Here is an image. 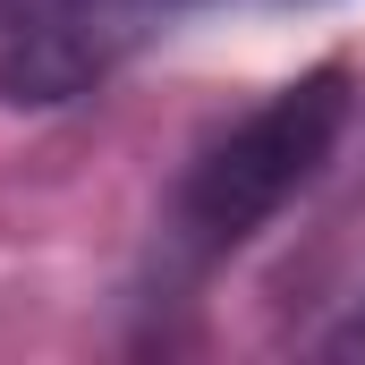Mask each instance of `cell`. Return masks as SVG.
I'll use <instances>...</instances> for the list:
<instances>
[{"label": "cell", "mask_w": 365, "mask_h": 365, "mask_svg": "<svg viewBox=\"0 0 365 365\" xmlns=\"http://www.w3.org/2000/svg\"><path fill=\"white\" fill-rule=\"evenodd\" d=\"M349 119H357V68L323 60V68L272 86L230 128H212L187 153V170L170 179L162 221H153L162 280H204V272H221L238 247H255L280 212L323 179V162L340 153Z\"/></svg>", "instance_id": "cell-1"}, {"label": "cell", "mask_w": 365, "mask_h": 365, "mask_svg": "<svg viewBox=\"0 0 365 365\" xmlns=\"http://www.w3.org/2000/svg\"><path fill=\"white\" fill-rule=\"evenodd\" d=\"M195 0H0V102L68 110L102 93Z\"/></svg>", "instance_id": "cell-2"}, {"label": "cell", "mask_w": 365, "mask_h": 365, "mask_svg": "<svg viewBox=\"0 0 365 365\" xmlns=\"http://www.w3.org/2000/svg\"><path fill=\"white\" fill-rule=\"evenodd\" d=\"M323 357H349V365H365V297L349 306V314H340V323H331V331H323Z\"/></svg>", "instance_id": "cell-3"}]
</instances>
